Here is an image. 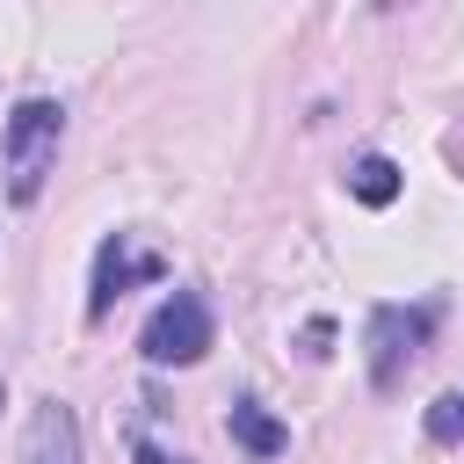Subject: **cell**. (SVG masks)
<instances>
[{
	"label": "cell",
	"mask_w": 464,
	"mask_h": 464,
	"mask_svg": "<svg viewBox=\"0 0 464 464\" xmlns=\"http://www.w3.org/2000/svg\"><path fill=\"white\" fill-rule=\"evenodd\" d=\"M210 341H218V326H210V304L196 297V290H174L152 319H145V334H138V348H145V362H203L210 355Z\"/></svg>",
	"instance_id": "2"
},
{
	"label": "cell",
	"mask_w": 464,
	"mask_h": 464,
	"mask_svg": "<svg viewBox=\"0 0 464 464\" xmlns=\"http://www.w3.org/2000/svg\"><path fill=\"white\" fill-rule=\"evenodd\" d=\"M348 196H355V203H370V210H384V203L399 196V167H392L384 152H362V160L348 167Z\"/></svg>",
	"instance_id": "7"
},
{
	"label": "cell",
	"mask_w": 464,
	"mask_h": 464,
	"mask_svg": "<svg viewBox=\"0 0 464 464\" xmlns=\"http://www.w3.org/2000/svg\"><path fill=\"white\" fill-rule=\"evenodd\" d=\"M138 464H181V457H167V450H152V442H145V450H138Z\"/></svg>",
	"instance_id": "9"
},
{
	"label": "cell",
	"mask_w": 464,
	"mask_h": 464,
	"mask_svg": "<svg viewBox=\"0 0 464 464\" xmlns=\"http://www.w3.org/2000/svg\"><path fill=\"white\" fill-rule=\"evenodd\" d=\"M138 276H160V261L152 254H130V239L116 232V239H102V254H94V290H87V312H109L116 297H123V283H138Z\"/></svg>",
	"instance_id": "5"
},
{
	"label": "cell",
	"mask_w": 464,
	"mask_h": 464,
	"mask_svg": "<svg viewBox=\"0 0 464 464\" xmlns=\"http://www.w3.org/2000/svg\"><path fill=\"white\" fill-rule=\"evenodd\" d=\"M22 464H80V420L58 399H36L29 428H22Z\"/></svg>",
	"instance_id": "4"
},
{
	"label": "cell",
	"mask_w": 464,
	"mask_h": 464,
	"mask_svg": "<svg viewBox=\"0 0 464 464\" xmlns=\"http://www.w3.org/2000/svg\"><path fill=\"white\" fill-rule=\"evenodd\" d=\"M58 138H65V109H58V102H22V109L7 116V188H14L22 203L44 188V174H51V160H58Z\"/></svg>",
	"instance_id": "1"
},
{
	"label": "cell",
	"mask_w": 464,
	"mask_h": 464,
	"mask_svg": "<svg viewBox=\"0 0 464 464\" xmlns=\"http://www.w3.org/2000/svg\"><path fill=\"white\" fill-rule=\"evenodd\" d=\"M428 334H435V304H377L370 312V384L392 392Z\"/></svg>",
	"instance_id": "3"
},
{
	"label": "cell",
	"mask_w": 464,
	"mask_h": 464,
	"mask_svg": "<svg viewBox=\"0 0 464 464\" xmlns=\"http://www.w3.org/2000/svg\"><path fill=\"white\" fill-rule=\"evenodd\" d=\"M428 435H435V442H464V392H442V399L428 406Z\"/></svg>",
	"instance_id": "8"
},
{
	"label": "cell",
	"mask_w": 464,
	"mask_h": 464,
	"mask_svg": "<svg viewBox=\"0 0 464 464\" xmlns=\"http://www.w3.org/2000/svg\"><path fill=\"white\" fill-rule=\"evenodd\" d=\"M232 442H239L246 457H283V450H290V428H283L276 413H261L254 399H239V406H232Z\"/></svg>",
	"instance_id": "6"
}]
</instances>
